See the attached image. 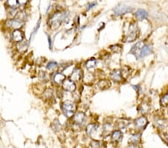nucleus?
Listing matches in <instances>:
<instances>
[{
	"instance_id": "obj_1",
	"label": "nucleus",
	"mask_w": 168,
	"mask_h": 148,
	"mask_svg": "<svg viewBox=\"0 0 168 148\" xmlns=\"http://www.w3.org/2000/svg\"><path fill=\"white\" fill-rule=\"evenodd\" d=\"M61 109L63 111V114H65V116L67 118H71L74 115V113L76 112V107L75 103L69 100L63 102L61 105Z\"/></svg>"
},
{
	"instance_id": "obj_2",
	"label": "nucleus",
	"mask_w": 168,
	"mask_h": 148,
	"mask_svg": "<svg viewBox=\"0 0 168 148\" xmlns=\"http://www.w3.org/2000/svg\"><path fill=\"white\" fill-rule=\"evenodd\" d=\"M131 28H132V29H129V34L126 36V38H125V41L127 43H131V42L134 41L135 40L138 38V28H137L136 26L135 25H132L131 26Z\"/></svg>"
},
{
	"instance_id": "obj_3",
	"label": "nucleus",
	"mask_w": 168,
	"mask_h": 148,
	"mask_svg": "<svg viewBox=\"0 0 168 148\" xmlns=\"http://www.w3.org/2000/svg\"><path fill=\"white\" fill-rule=\"evenodd\" d=\"M148 124L147 118L145 116H140L138 118L135 119L134 120V126L138 129V130H142V129H145L146 126Z\"/></svg>"
},
{
	"instance_id": "obj_4",
	"label": "nucleus",
	"mask_w": 168,
	"mask_h": 148,
	"mask_svg": "<svg viewBox=\"0 0 168 148\" xmlns=\"http://www.w3.org/2000/svg\"><path fill=\"white\" fill-rule=\"evenodd\" d=\"M144 45H145V43H144V41H139L138 43H136L132 47V49L130 50V53L134 55L137 58H139L140 52H141Z\"/></svg>"
},
{
	"instance_id": "obj_5",
	"label": "nucleus",
	"mask_w": 168,
	"mask_h": 148,
	"mask_svg": "<svg viewBox=\"0 0 168 148\" xmlns=\"http://www.w3.org/2000/svg\"><path fill=\"white\" fill-rule=\"evenodd\" d=\"M133 11V8L129 7V6H125V5H120L116 7L115 9L114 10V14L115 15H123L125 14L131 13Z\"/></svg>"
},
{
	"instance_id": "obj_6",
	"label": "nucleus",
	"mask_w": 168,
	"mask_h": 148,
	"mask_svg": "<svg viewBox=\"0 0 168 148\" xmlns=\"http://www.w3.org/2000/svg\"><path fill=\"white\" fill-rule=\"evenodd\" d=\"M6 25H7V26L10 27V28H14L15 30H17L22 26L23 22L22 20H20L19 19H10L7 20Z\"/></svg>"
},
{
	"instance_id": "obj_7",
	"label": "nucleus",
	"mask_w": 168,
	"mask_h": 148,
	"mask_svg": "<svg viewBox=\"0 0 168 148\" xmlns=\"http://www.w3.org/2000/svg\"><path fill=\"white\" fill-rule=\"evenodd\" d=\"M62 85H63V88L64 90L69 92L74 91L76 88L75 82L71 79H65Z\"/></svg>"
},
{
	"instance_id": "obj_8",
	"label": "nucleus",
	"mask_w": 168,
	"mask_h": 148,
	"mask_svg": "<svg viewBox=\"0 0 168 148\" xmlns=\"http://www.w3.org/2000/svg\"><path fill=\"white\" fill-rule=\"evenodd\" d=\"M123 135L120 130H114L111 133V141L114 144H119L123 140Z\"/></svg>"
},
{
	"instance_id": "obj_9",
	"label": "nucleus",
	"mask_w": 168,
	"mask_h": 148,
	"mask_svg": "<svg viewBox=\"0 0 168 148\" xmlns=\"http://www.w3.org/2000/svg\"><path fill=\"white\" fill-rule=\"evenodd\" d=\"M110 78L115 83L119 82L122 80V78H123L121 70L118 69L113 70L110 74Z\"/></svg>"
},
{
	"instance_id": "obj_10",
	"label": "nucleus",
	"mask_w": 168,
	"mask_h": 148,
	"mask_svg": "<svg viewBox=\"0 0 168 148\" xmlns=\"http://www.w3.org/2000/svg\"><path fill=\"white\" fill-rule=\"evenodd\" d=\"M86 120V117L84 113L83 112H78L76 114H74L73 116V121L76 125L79 126L83 124L85 122Z\"/></svg>"
},
{
	"instance_id": "obj_11",
	"label": "nucleus",
	"mask_w": 168,
	"mask_h": 148,
	"mask_svg": "<svg viewBox=\"0 0 168 148\" xmlns=\"http://www.w3.org/2000/svg\"><path fill=\"white\" fill-rule=\"evenodd\" d=\"M23 38H24V33L22 31L19 30V29L14 30L12 33V38L15 42H18L19 43V42L22 41Z\"/></svg>"
},
{
	"instance_id": "obj_12",
	"label": "nucleus",
	"mask_w": 168,
	"mask_h": 148,
	"mask_svg": "<svg viewBox=\"0 0 168 148\" xmlns=\"http://www.w3.org/2000/svg\"><path fill=\"white\" fill-rule=\"evenodd\" d=\"M97 86L102 91L107 90L111 87V82L108 79H101L97 83Z\"/></svg>"
},
{
	"instance_id": "obj_13",
	"label": "nucleus",
	"mask_w": 168,
	"mask_h": 148,
	"mask_svg": "<svg viewBox=\"0 0 168 148\" xmlns=\"http://www.w3.org/2000/svg\"><path fill=\"white\" fill-rule=\"evenodd\" d=\"M141 141V133H135L129 138V144H136L138 145Z\"/></svg>"
},
{
	"instance_id": "obj_14",
	"label": "nucleus",
	"mask_w": 168,
	"mask_h": 148,
	"mask_svg": "<svg viewBox=\"0 0 168 148\" xmlns=\"http://www.w3.org/2000/svg\"><path fill=\"white\" fill-rule=\"evenodd\" d=\"M83 73L82 70L80 68H76L73 71V73L71 75V80L74 81H79L82 78Z\"/></svg>"
},
{
	"instance_id": "obj_15",
	"label": "nucleus",
	"mask_w": 168,
	"mask_h": 148,
	"mask_svg": "<svg viewBox=\"0 0 168 148\" xmlns=\"http://www.w3.org/2000/svg\"><path fill=\"white\" fill-rule=\"evenodd\" d=\"M154 125L155 127L159 128L161 129H164L168 126V122L164 119L160 118V119L155 120V121L154 122Z\"/></svg>"
},
{
	"instance_id": "obj_16",
	"label": "nucleus",
	"mask_w": 168,
	"mask_h": 148,
	"mask_svg": "<svg viewBox=\"0 0 168 148\" xmlns=\"http://www.w3.org/2000/svg\"><path fill=\"white\" fill-rule=\"evenodd\" d=\"M135 17L139 21H143L148 17V13L144 9H138L135 13Z\"/></svg>"
},
{
	"instance_id": "obj_17",
	"label": "nucleus",
	"mask_w": 168,
	"mask_h": 148,
	"mask_svg": "<svg viewBox=\"0 0 168 148\" xmlns=\"http://www.w3.org/2000/svg\"><path fill=\"white\" fill-rule=\"evenodd\" d=\"M66 77L61 73H56L53 76V82L57 84H61L64 82Z\"/></svg>"
},
{
	"instance_id": "obj_18",
	"label": "nucleus",
	"mask_w": 168,
	"mask_h": 148,
	"mask_svg": "<svg viewBox=\"0 0 168 148\" xmlns=\"http://www.w3.org/2000/svg\"><path fill=\"white\" fill-rule=\"evenodd\" d=\"M152 47H150V46L148 45V44H145V45L144 46V47H143L141 52H140L139 58H144V57L149 55L150 53H152Z\"/></svg>"
},
{
	"instance_id": "obj_19",
	"label": "nucleus",
	"mask_w": 168,
	"mask_h": 148,
	"mask_svg": "<svg viewBox=\"0 0 168 148\" xmlns=\"http://www.w3.org/2000/svg\"><path fill=\"white\" fill-rule=\"evenodd\" d=\"M130 124V121L128 120H125V119H119V120H118L116 122L115 124V126L117 129H124V128H125L127 126L129 125V124Z\"/></svg>"
},
{
	"instance_id": "obj_20",
	"label": "nucleus",
	"mask_w": 168,
	"mask_h": 148,
	"mask_svg": "<svg viewBox=\"0 0 168 148\" xmlns=\"http://www.w3.org/2000/svg\"><path fill=\"white\" fill-rule=\"evenodd\" d=\"M149 109H150V107H149V104L147 103H146V102L142 103L138 107V110L142 114H147L149 112Z\"/></svg>"
},
{
	"instance_id": "obj_21",
	"label": "nucleus",
	"mask_w": 168,
	"mask_h": 148,
	"mask_svg": "<svg viewBox=\"0 0 168 148\" xmlns=\"http://www.w3.org/2000/svg\"><path fill=\"white\" fill-rule=\"evenodd\" d=\"M97 129H98V126H97L96 124H90L86 128V132H87V134L88 135L91 136L93 133L96 132Z\"/></svg>"
},
{
	"instance_id": "obj_22",
	"label": "nucleus",
	"mask_w": 168,
	"mask_h": 148,
	"mask_svg": "<svg viewBox=\"0 0 168 148\" xmlns=\"http://www.w3.org/2000/svg\"><path fill=\"white\" fill-rule=\"evenodd\" d=\"M113 129H114V127L111 124L106 123L103 126V133H104L105 135H109L111 132H113Z\"/></svg>"
},
{
	"instance_id": "obj_23",
	"label": "nucleus",
	"mask_w": 168,
	"mask_h": 148,
	"mask_svg": "<svg viewBox=\"0 0 168 148\" xmlns=\"http://www.w3.org/2000/svg\"><path fill=\"white\" fill-rule=\"evenodd\" d=\"M96 64V60L94 58H90V59L87 61L85 63L86 68L89 70L92 69V68H95Z\"/></svg>"
},
{
	"instance_id": "obj_24",
	"label": "nucleus",
	"mask_w": 168,
	"mask_h": 148,
	"mask_svg": "<svg viewBox=\"0 0 168 148\" xmlns=\"http://www.w3.org/2000/svg\"><path fill=\"white\" fill-rule=\"evenodd\" d=\"M17 47L19 51H20V52H24V51H26V49H27V48H28V43H27V42L25 41L19 42V43H17Z\"/></svg>"
},
{
	"instance_id": "obj_25",
	"label": "nucleus",
	"mask_w": 168,
	"mask_h": 148,
	"mask_svg": "<svg viewBox=\"0 0 168 148\" xmlns=\"http://www.w3.org/2000/svg\"><path fill=\"white\" fill-rule=\"evenodd\" d=\"M161 105L164 107H166L168 105V92L161 97L160 100Z\"/></svg>"
},
{
	"instance_id": "obj_26",
	"label": "nucleus",
	"mask_w": 168,
	"mask_h": 148,
	"mask_svg": "<svg viewBox=\"0 0 168 148\" xmlns=\"http://www.w3.org/2000/svg\"><path fill=\"white\" fill-rule=\"evenodd\" d=\"M122 46H120L119 44H114V45H111L110 46V49H111L113 52L117 53H120L122 51Z\"/></svg>"
},
{
	"instance_id": "obj_27",
	"label": "nucleus",
	"mask_w": 168,
	"mask_h": 148,
	"mask_svg": "<svg viewBox=\"0 0 168 148\" xmlns=\"http://www.w3.org/2000/svg\"><path fill=\"white\" fill-rule=\"evenodd\" d=\"M57 68H58V64L56 61H49L47 65V68L48 70H53Z\"/></svg>"
},
{
	"instance_id": "obj_28",
	"label": "nucleus",
	"mask_w": 168,
	"mask_h": 148,
	"mask_svg": "<svg viewBox=\"0 0 168 148\" xmlns=\"http://www.w3.org/2000/svg\"><path fill=\"white\" fill-rule=\"evenodd\" d=\"M100 145V142L97 140H92L90 142V146L92 147V148H99Z\"/></svg>"
},
{
	"instance_id": "obj_29",
	"label": "nucleus",
	"mask_w": 168,
	"mask_h": 148,
	"mask_svg": "<svg viewBox=\"0 0 168 148\" xmlns=\"http://www.w3.org/2000/svg\"><path fill=\"white\" fill-rule=\"evenodd\" d=\"M17 4H18V2H17V0H13V1L10 0V1L7 2V5L11 7V8H15V6L17 5Z\"/></svg>"
},
{
	"instance_id": "obj_30",
	"label": "nucleus",
	"mask_w": 168,
	"mask_h": 148,
	"mask_svg": "<svg viewBox=\"0 0 168 148\" xmlns=\"http://www.w3.org/2000/svg\"><path fill=\"white\" fill-rule=\"evenodd\" d=\"M9 13L11 16L14 17V16L17 14V11L15 9V8H11V9L9 11Z\"/></svg>"
},
{
	"instance_id": "obj_31",
	"label": "nucleus",
	"mask_w": 168,
	"mask_h": 148,
	"mask_svg": "<svg viewBox=\"0 0 168 148\" xmlns=\"http://www.w3.org/2000/svg\"><path fill=\"white\" fill-rule=\"evenodd\" d=\"M132 88L134 89H135L136 91H140V86L139 84H137V85H132Z\"/></svg>"
},
{
	"instance_id": "obj_32",
	"label": "nucleus",
	"mask_w": 168,
	"mask_h": 148,
	"mask_svg": "<svg viewBox=\"0 0 168 148\" xmlns=\"http://www.w3.org/2000/svg\"><path fill=\"white\" fill-rule=\"evenodd\" d=\"M96 5V2H91V3H90V4L88 5V8H87V10L90 9V8H93V6Z\"/></svg>"
},
{
	"instance_id": "obj_33",
	"label": "nucleus",
	"mask_w": 168,
	"mask_h": 148,
	"mask_svg": "<svg viewBox=\"0 0 168 148\" xmlns=\"http://www.w3.org/2000/svg\"><path fill=\"white\" fill-rule=\"evenodd\" d=\"M125 148H139V147L136 144H129V146L126 147Z\"/></svg>"
},
{
	"instance_id": "obj_34",
	"label": "nucleus",
	"mask_w": 168,
	"mask_h": 148,
	"mask_svg": "<svg viewBox=\"0 0 168 148\" xmlns=\"http://www.w3.org/2000/svg\"><path fill=\"white\" fill-rule=\"evenodd\" d=\"M48 40L49 41V44H50V47H51V39H50V37H49V36H48Z\"/></svg>"
},
{
	"instance_id": "obj_35",
	"label": "nucleus",
	"mask_w": 168,
	"mask_h": 148,
	"mask_svg": "<svg viewBox=\"0 0 168 148\" xmlns=\"http://www.w3.org/2000/svg\"><path fill=\"white\" fill-rule=\"evenodd\" d=\"M166 141H167V144H168V137H167L166 138Z\"/></svg>"
}]
</instances>
